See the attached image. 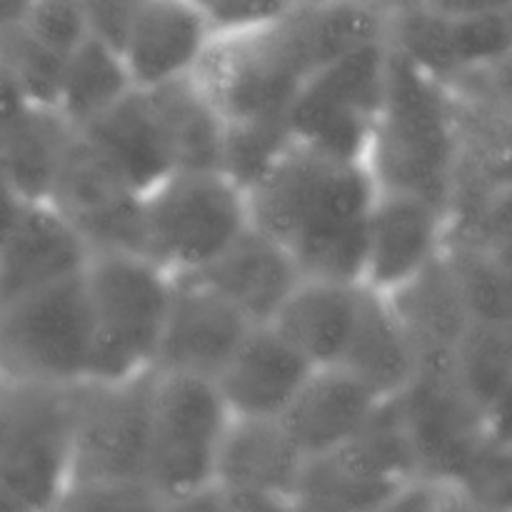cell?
<instances>
[{
	"instance_id": "cell-1",
	"label": "cell",
	"mask_w": 512,
	"mask_h": 512,
	"mask_svg": "<svg viewBox=\"0 0 512 512\" xmlns=\"http://www.w3.org/2000/svg\"><path fill=\"white\" fill-rule=\"evenodd\" d=\"M390 13L378 0H300L273 25L215 35L195 78L225 123L285 118L315 73L388 38Z\"/></svg>"
},
{
	"instance_id": "cell-2",
	"label": "cell",
	"mask_w": 512,
	"mask_h": 512,
	"mask_svg": "<svg viewBox=\"0 0 512 512\" xmlns=\"http://www.w3.org/2000/svg\"><path fill=\"white\" fill-rule=\"evenodd\" d=\"M375 190L363 163L293 143L248 188L250 223L283 245L303 275L360 283Z\"/></svg>"
},
{
	"instance_id": "cell-3",
	"label": "cell",
	"mask_w": 512,
	"mask_h": 512,
	"mask_svg": "<svg viewBox=\"0 0 512 512\" xmlns=\"http://www.w3.org/2000/svg\"><path fill=\"white\" fill-rule=\"evenodd\" d=\"M365 168L378 188L423 195L448 210L458 168L453 93L390 40Z\"/></svg>"
},
{
	"instance_id": "cell-4",
	"label": "cell",
	"mask_w": 512,
	"mask_h": 512,
	"mask_svg": "<svg viewBox=\"0 0 512 512\" xmlns=\"http://www.w3.org/2000/svg\"><path fill=\"white\" fill-rule=\"evenodd\" d=\"M90 313V383L153 373L175 275L143 253H93L83 270Z\"/></svg>"
},
{
	"instance_id": "cell-5",
	"label": "cell",
	"mask_w": 512,
	"mask_h": 512,
	"mask_svg": "<svg viewBox=\"0 0 512 512\" xmlns=\"http://www.w3.org/2000/svg\"><path fill=\"white\" fill-rule=\"evenodd\" d=\"M230 413L213 380L155 370L143 485L158 508L213 498Z\"/></svg>"
},
{
	"instance_id": "cell-6",
	"label": "cell",
	"mask_w": 512,
	"mask_h": 512,
	"mask_svg": "<svg viewBox=\"0 0 512 512\" xmlns=\"http://www.w3.org/2000/svg\"><path fill=\"white\" fill-rule=\"evenodd\" d=\"M143 253L198 275L250 228L248 193L223 170H173L140 195Z\"/></svg>"
},
{
	"instance_id": "cell-7",
	"label": "cell",
	"mask_w": 512,
	"mask_h": 512,
	"mask_svg": "<svg viewBox=\"0 0 512 512\" xmlns=\"http://www.w3.org/2000/svg\"><path fill=\"white\" fill-rule=\"evenodd\" d=\"M153 373L125 383L85 380L75 388L73 475L60 508L75 498L153 505L143 485Z\"/></svg>"
},
{
	"instance_id": "cell-8",
	"label": "cell",
	"mask_w": 512,
	"mask_h": 512,
	"mask_svg": "<svg viewBox=\"0 0 512 512\" xmlns=\"http://www.w3.org/2000/svg\"><path fill=\"white\" fill-rule=\"evenodd\" d=\"M90 313L83 273L0 308V373L15 383L75 388L88 380Z\"/></svg>"
},
{
	"instance_id": "cell-9",
	"label": "cell",
	"mask_w": 512,
	"mask_h": 512,
	"mask_svg": "<svg viewBox=\"0 0 512 512\" xmlns=\"http://www.w3.org/2000/svg\"><path fill=\"white\" fill-rule=\"evenodd\" d=\"M388 38L343 55L315 73L285 113L293 143L348 163H363L378 118Z\"/></svg>"
},
{
	"instance_id": "cell-10",
	"label": "cell",
	"mask_w": 512,
	"mask_h": 512,
	"mask_svg": "<svg viewBox=\"0 0 512 512\" xmlns=\"http://www.w3.org/2000/svg\"><path fill=\"white\" fill-rule=\"evenodd\" d=\"M75 388L20 383L13 423L0 450V488L20 510L63 505L73 475Z\"/></svg>"
},
{
	"instance_id": "cell-11",
	"label": "cell",
	"mask_w": 512,
	"mask_h": 512,
	"mask_svg": "<svg viewBox=\"0 0 512 512\" xmlns=\"http://www.w3.org/2000/svg\"><path fill=\"white\" fill-rule=\"evenodd\" d=\"M420 478L453 488L475 450L488 438L485 413L460 388L453 370H420L395 398Z\"/></svg>"
},
{
	"instance_id": "cell-12",
	"label": "cell",
	"mask_w": 512,
	"mask_h": 512,
	"mask_svg": "<svg viewBox=\"0 0 512 512\" xmlns=\"http://www.w3.org/2000/svg\"><path fill=\"white\" fill-rule=\"evenodd\" d=\"M45 200L73 220L90 253H143L140 195L75 130Z\"/></svg>"
},
{
	"instance_id": "cell-13",
	"label": "cell",
	"mask_w": 512,
	"mask_h": 512,
	"mask_svg": "<svg viewBox=\"0 0 512 512\" xmlns=\"http://www.w3.org/2000/svg\"><path fill=\"white\" fill-rule=\"evenodd\" d=\"M305 455L278 418H230L215 465L213 503L295 508Z\"/></svg>"
},
{
	"instance_id": "cell-14",
	"label": "cell",
	"mask_w": 512,
	"mask_h": 512,
	"mask_svg": "<svg viewBox=\"0 0 512 512\" xmlns=\"http://www.w3.org/2000/svg\"><path fill=\"white\" fill-rule=\"evenodd\" d=\"M448 240V210L423 195L378 188L370 205L360 285L390 295L438 260Z\"/></svg>"
},
{
	"instance_id": "cell-15",
	"label": "cell",
	"mask_w": 512,
	"mask_h": 512,
	"mask_svg": "<svg viewBox=\"0 0 512 512\" xmlns=\"http://www.w3.org/2000/svg\"><path fill=\"white\" fill-rule=\"evenodd\" d=\"M388 40L448 85L510 53L512 8L468 18H443L408 0L403 8H393Z\"/></svg>"
},
{
	"instance_id": "cell-16",
	"label": "cell",
	"mask_w": 512,
	"mask_h": 512,
	"mask_svg": "<svg viewBox=\"0 0 512 512\" xmlns=\"http://www.w3.org/2000/svg\"><path fill=\"white\" fill-rule=\"evenodd\" d=\"M253 328L248 318L198 275H178L155 370L215 380Z\"/></svg>"
},
{
	"instance_id": "cell-17",
	"label": "cell",
	"mask_w": 512,
	"mask_h": 512,
	"mask_svg": "<svg viewBox=\"0 0 512 512\" xmlns=\"http://www.w3.org/2000/svg\"><path fill=\"white\" fill-rule=\"evenodd\" d=\"M90 255L88 243L63 210L50 200H28L0 245L3 303L75 278Z\"/></svg>"
},
{
	"instance_id": "cell-18",
	"label": "cell",
	"mask_w": 512,
	"mask_h": 512,
	"mask_svg": "<svg viewBox=\"0 0 512 512\" xmlns=\"http://www.w3.org/2000/svg\"><path fill=\"white\" fill-rule=\"evenodd\" d=\"M215 33L200 0H148L120 55L135 90L195 75Z\"/></svg>"
},
{
	"instance_id": "cell-19",
	"label": "cell",
	"mask_w": 512,
	"mask_h": 512,
	"mask_svg": "<svg viewBox=\"0 0 512 512\" xmlns=\"http://www.w3.org/2000/svg\"><path fill=\"white\" fill-rule=\"evenodd\" d=\"M313 370L278 330L263 323L245 333L213 383L230 418H280Z\"/></svg>"
},
{
	"instance_id": "cell-20",
	"label": "cell",
	"mask_w": 512,
	"mask_h": 512,
	"mask_svg": "<svg viewBox=\"0 0 512 512\" xmlns=\"http://www.w3.org/2000/svg\"><path fill=\"white\" fill-rule=\"evenodd\" d=\"M383 403L343 365H325L308 375L278 420L310 460L350 443Z\"/></svg>"
},
{
	"instance_id": "cell-21",
	"label": "cell",
	"mask_w": 512,
	"mask_h": 512,
	"mask_svg": "<svg viewBox=\"0 0 512 512\" xmlns=\"http://www.w3.org/2000/svg\"><path fill=\"white\" fill-rule=\"evenodd\" d=\"M363 300V285L333 278H303L268 320L313 368L338 365Z\"/></svg>"
},
{
	"instance_id": "cell-22",
	"label": "cell",
	"mask_w": 512,
	"mask_h": 512,
	"mask_svg": "<svg viewBox=\"0 0 512 512\" xmlns=\"http://www.w3.org/2000/svg\"><path fill=\"white\" fill-rule=\"evenodd\" d=\"M75 133L138 195L175 170L168 140L145 90H130Z\"/></svg>"
},
{
	"instance_id": "cell-23",
	"label": "cell",
	"mask_w": 512,
	"mask_h": 512,
	"mask_svg": "<svg viewBox=\"0 0 512 512\" xmlns=\"http://www.w3.org/2000/svg\"><path fill=\"white\" fill-rule=\"evenodd\" d=\"M385 298L418 353L420 370H453L455 350L473 320L445 250L423 273Z\"/></svg>"
},
{
	"instance_id": "cell-24",
	"label": "cell",
	"mask_w": 512,
	"mask_h": 512,
	"mask_svg": "<svg viewBox=\"0 0 512 512\" xmlns=\"http://www.w3.org/2000/svg\"><path fill=\"white\" fill-rule=\"evenodd\" d=\"M198 278L225 295L250 323L263 325L273 318L303 273L283 245L250 223V228L210 268L198 273Z\"/></svg>"
},
{
	"instance_id": "cell-25",
	"label": "cell",
	"mask_w": 512,
	"mask_h": 512,
	"mask_svg": "<svg viewBox=\"0 0 512 512\" xmlns=\"http://www.w3.org/2000/svg\"><path fill=\"white\" fill-rule=\"evenodd\" d=\"M380 400H395L420 375V358L385 295L363 285V300L340 363Z\"/></svg>"
},
{
	"instance_id": "cell-26",
	"label": "cell",
	"mask_w": 512,
	"mask_h": 512,
	"mask_svg": "<svg viewBox=\"0 0 512 512\" xmlns=\"http://www.w3.org/2000/svg\"><path fill=\"white\" fill-rule=\"evenodd\" d=\"M145 93L168 140L175 170H220L225 120L198 78L188 75Z\"/></svg>"
},
{
	"instance_id": "cell-27",
	"label": "cell",
	"mask_w": 512,
	"mask_h": 512,
	"mask_svg": "<svg viewBox=\"0 0 512 512\" xmlns=\"http://www.w3.org/2000/svg\"><path fill=\"white\" fill-rule=\"evenodd\" d=\"M73 130L55 110L28 105L0 123V168L25 200H45Z\"/></svg>"
},
{
	"instance_id": "cell-28",
	"label": "cell",
	"mask_w": 512,
	"mask_h": 512,
	"mask_svg": "<svg viewBox=\"0 0 512 512\" xmlns=\"http://www.w3.org/2000/svg\"><path fill=\"white\" fill-rule=\"evenodd\" d=\"M135 90L123 55L95 38H85L63 60L55 113L70 130H80L90 120L113 108Z\"/></svg>"
},
{
	"instance_id": "cell-29",
	"label": "cell",
	"mask_w": 512,
	"mask_h": 512,
	"mask_svg": "<svg viewBox=\"0 0 512 512\" xmlns=\"http://www.w3.org/2000/svg\"><path fill=\"white\" fill-rule=\"evenodd\" d=\"M453 93V90H450ZM458 168L490 190L512 188V115L453 93Z\"/></svg>"
},
{
	"instance_id": "cell-30",
	"label": "cell",
	"mask_w": 512,
	"mask_h": 512,
	"mask_svg": "<svg viewBox=\"0 0 512 512\" xmlns=\"http://www.w3.org/2000/svg\"><path fill=\"white\" fill-rule=\"evenodd\" d=\"M453 375L485 413L512 383V325L470 323L455 350Z\"/></svg>"
},
{
	"instance_id": "cell-31",
	"label": "cell",
	"mask_w": 512,
	"mask_h": 512,
	"mask_svg": "<svg viewBox=\"0 0 512 512\" xmlns=\"http://www.w3.org/2000/svg\"><path fill=\"white\" fill-rule=\"evenodd\" d=\"M445 258L458 280L470 320L512 325V270L470 245L445 243Z\"/></svg>"
},
{
	"instance_id": "cell-32",
	"label": "cell",
	"mask_w": 512,
	"mask_h": 512,
	"mask_svg": "<svg viewBox=\"0 0 512 512\" xmlns=\"http://www.w3.org/2000/svg\"><path fill=\"white\" fill-rule=\"evenodd\" d=\"M290 145L293 135L285 118L225 123L220 170L248 193Z\"/></svg>"
},
{
	"instance_id": "cell-33",
	"label": "cell",
	"mask_w": 512,
	"mask_h": 512,
	"mask_svg": "<svg viewBox=\"0 0 512 512\" xmlns=\"http://www.w3.org/2000/svg\"><path fill=\"white\" fill-rule=\"evenodd\" d=\"M0 60L8 65L28 103L55 110L65 55L50 50L48 45L33 38L25 25H20L8 33H0Z\"/></svg>"
},
{
	"instance_id": "cell-34",
	"label": "cell",
	"mask_w": 512,
	"mask_h": 512,
	"mask_svg": "<svg viewBox=\"0 0 512 512\" xmlns=\"http://www.w3.org/2000/svg\"><path fill=\"white\" fill-rule=\"evenodd\" d=\"M453 490L475 508L512 510V443L488 435L455 478Z\"/></svg>"
},
{
	"instance_id": "cell-35",
	"label": "cell",
	"mask_w": 512,
	"mask_h": 512,
	"mask_svg": "<svg viewBox=\"0 0 512 512\" xmlns=\"http://www.w3.org/2000/svg\"><path fill=\"white\" fill-rule=\"evenodd\" d=\"M23 25L33 38L60 55H68L90 38L80 0H33Z\"/></svg>"
},
{
	"instance_id": "cell-36",
	"label": "cell",
	"mask_w": 512,
	"mask_h": 512,
	"mask_svg": "<svg viewBox=\"0 0 512 512\" xmlns=\"http://www.w3.org/2000/svg\"><path fill=\"white\" fill-rule=\"evenodd\" d=\"M215 35L248 33L288 15L300 0H200Z\"/></svg>"
},
{
	"instance_id": "cell-37",
	"label": "cell",
	"mask_w": 512,
	"mask_h": 512,
	"mask_svg": "<svg viewBox=\"0 0 512 512\" xmlns=\"http://www.w3.org/2000/svg\"><path fill=\"white\" fill-rule=\"evenodd\" d=\"M445 243L470 245L483 250L495 263L512 270V188L495 190L480 215L478 225L465 240H445Z\"/></svg>"
},
{
	"instance_id": "cell-38",
	"label": "cell",
	"mask_w": 512,
	"mask_h": 512,
	"mask_svg": "<svg viewBox=\"0 0 512 512\" xmlns=\"http://www.w3.org/2000/svg\"><path fill=\"white\" fill-rule=\"evenodd\" d=\"M448 88L512 115V50L483 68L460 75L453 83H448Z\"/></svg>"
},
{
	"instance_id": "cell-39",
	"label": "cell",
	"mask_w": 512,
	"mask_h": 512,
	"mask_svg": "<svg viewBox=\"0 0 512 512\" xmlns=\"http://www.w3.org/2000/svg\"><path fill=\"white\" fill-rule=\"evenodd\" d=\"M148 0H80L90 38L120 53L135 18Z\"/></svg>"
},
{
	"instance_id": "cell-40",
	"label": "cell",
	"mask_w": 512,
	"mask_h": 512,
	"mask_svg": "<svg viewBox=\"0 0 512 512\" xmlns=\"http://www.w3.org/2000/svg\"><path fill=\"white\" fill-rule=\"evenodd\" d=\"M410 3L420 5L435 15H443V18H468V15L512 8V0H410Z\"/></svg>"
},
{
	"instance_id": "cell-41",
	"label": "cell",
	"mask_w": 512,
	"mask_h": 512,
	"mask_svg": "<svg viewBox=\"0 0 512 512\" xmlns=\"http://www.w3.org/2000/svg\"><path fill=\"white\" fill-rule=\"evenodd\" d=\"M485 428H488V435L493 440L512 443V383L485 410Z\"/></svg>"
},
{
	"instance_id": "cell-42",
	"label": "cell",
	"mask_w": 512,
	"mask_h": 512,
	"mask_svg": "<svg viewBox=\"0 0 512 512\" xmlns=\"http://www.w3.org/2000/svg\"><path fill=\"white\" fill-rule=\"evenodd\" d=\"M25 203H28V200L20 195V190L10 183V178L5 175V170L0 168V245H3V240L8 238V233L13 230V225L18 223Z\"/></svg>"
},
{
	"instance_id": "cell-43",
	"label": "cell",
	"mask_w": 512,
	"mask_h": 512,
	"mask_svg": "<svg viewBox=\"0 0 512 512\" xmlns=\"http://www.w3.org/2000/svg\"><path fill=\"white\" fill-rule=\"evenodd\" d=\"M28 98L23 95L20 85L15 83L13 73L8 70V65L0 60V123L10 120L13 115H18L20 110L28 108Z\"/></svg>"
},
{
	"instance_id": "cell-44",
	"label": "cell",
	"mask_w": 512,
	"mask_h": 512,
	"mask_svg": "<svg viewBox=\"0 0 512 512\" xmlns=\"http://www.w3.org/2000/svg\"><path fill=\"white\" fill-rule=\"evenodd\" d=\"M18 395H20V383H15V380H10L8 375L0 373V450H3L10 423H13Z\"/></svg>"
},
{
	"instance_id": "cell-45",
	"label": "cell",
	"mask_w": 512,
	"mask_h": 512,
	"mask_svg": "<svg viewBox=\"0 0 512 512\" xmlns=\"http://www.w3.org/2000/svg\"><path fill=\"white\" fill-rule=\"evenodd\" d=\"M33 0H0V33L20 28L28 18V10Z\"/></svg>"
},
{
	"instance_id": "cell-46",
	"label": "cell",
	"mask_w": 512,
	"mask_h": 512,
	"mask_svg": "<svg viewBox=\"0 0 512 512\" xmlns=\"http://www.w3.org/2000/svg\"><path fill=\"white\" fill-rule=\"evenodd\" d=\"M0 308H3V293H0Z\"/></svg>"
}]
</instances>
